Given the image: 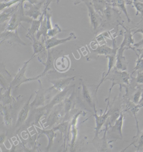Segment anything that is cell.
Instances as JSON below:
<instances>
[{
  "label": "cell",
  "instance_id": "f546056e",
  "mask_svg": "<svg viewBox=\"0 0 143 152\" xmlns=\"http://www.w3.org/2000/svg\"><path fill=\"white\" fill-rule=\"evenodd\" d=\"M25 1L29 2L31 3L32 4H36L38 3V0H20V7H21L22 9H24V3L25 2Z\"/></svg>",
  "mask_w": 143,
  "mask_h": 152
},
{
  "label": "cell",
  "instance_id": "8992f818",
  "mask_svg": "<svg viewBox=\"0 0 143 152\" xmlns=\"http://www.w3.org/2000/svg\"><path fill=\"white\" fill-rule=\"evenodd\" d=\"M45 1V0H43L36 4H32L27 2L23 6L24 15L31 18L33 20H37L42 15L41 9Z\"/></svg>",
  "mask_w": 143,
  "mask_h": 152
},
{
  "label": "cell",
  "instance_id": "7c38bea8",
  "mask_svg": "<svg viewBox=\"0 0 143 152\" xmlns=\"http://www.w3.org/2000/svg\"><path fill=\"white\" fill-rule=\"evenodd\" d=\"M19 6H20V3H19L16 6L7 8L4 9L3 11H1V20H0L1 26H2L3 24H4L7 20H10L14 13L19 9Z\"/></svg>",
  "mask_w": 143,
  "mask_h": 152
},
{
  "label": "cell",
  "instance_id": "30bf717a",
  "mask_svg": "<svg viewBox=\"0 0 143 152\" xmlns=\"http://www.w3.org/2000/svg\"><path fill=\"white\" fill-rule=\"evenodd\" d=\"M109 105V100L108 102V105L107 106L106 109L105 110L103 113L100 115H97L96 113L94 115L95 118L96 127L95 128V136L98 137L99 132L101 129L102 127L105 123H106L107 120L109 118V113H110V110H108Z\"/></svg>",
  "mask_w": 143,
  "mask_h": 152
},
{
  "label": "cell",
  "instance_id": "2e32d148",
  "mask_svg": "<svg viewBox=\"0 0 143 152\" xmlns=\"http://www.w3.org/2000/svg\"><path fill=\"white\" fill-rule=\"evenodd\" d=\"M43 12L45 13L44 17L42 19V21H41V26H40L38 31L36 33L35 37L37 39L40 40L41 36H43V41L45 42V41L48 38V36H47L48 28L47 24V18H46L45 12L44 11H43Z\"/></svg>",
  "mask_w": 143,
  "mask_h": 152
},
{
  "label": "cell",
  "instance_id": "6da1fadb",
  "mask_svg": "<svg viewBox=\"0 0 143 152\" xmlns=\"http://www.w3.org/2000/svg\"><path fill=\"white\" fill-rule=\"evenodd\" d=\"M120 14V10L108 4L102 15L101 23L97 33L105 30H114L117 34L116 31L118 32V27L120 26H123L124 22Z\"/></svg>",
  "mask_w": 143,
  "mask_h": 152
},
{
  "label": "cell",
  "instance_id": "9a60e30c",
  "mask_svg": "<svg viewBox=\"0 0 143 152\" xmlns=\"http://www.w3.org/2000/svg\"><path fill=\"white\" fill-rule=\"evenodd\" d=\"M45 13L43 12V14L40 18L37 20H33L31 23V26L28 30L27 34L26 35V37L28 39H30L32 37L35 36V34L38 31L40 26H41V22L42 19L44 17Z\"/></svg>",
  "mask_w": 143,
  "mask_h": 152
},
{
  "label": "cell",
  "instance_id": "f1b7e54d",
  "mask_svg": "<svg viewBox=\"0 0 143 152\" xmlns=\"http://www.w3.org/2000/svg\"><path fill=\"white\" fill-rule=\"evenodd\" d=\"M28 109L27 108L25 107L23 110L21 112L20 115V121H23L25 120L27 116V115Z\"/></svg>",
  "mask_w": 143,
  "mask_h": 152
},
{
  "label": "cell",
  "instance_id": "8fae6325",
  "mask_svg": "<svg viewBox=\"0 0 143 152\" xmlns=\"http://www.w3.org/2000/svg\"><path fill=\"white\" fill-rule=\"evenodd\" d=\"M122 27L125 30L124 34V39L120 47H126L128 49H131L133 51H135V48L132 47V45L134 44V39L133 38V35L132 34L131 28L126 27L123 25Z\"/></svg>",
  "mask_w": 143,
  "mask_h": 152
},
{
  "label": "cell",
  "instance_id": "44dd1931",
  "mask_svg": "<svg viewBox=\"0 0 143 152\" xmlns=\"http://www.w3.org/2000/svg\"><path fill=\"white\" fill-rule=\"evenodd\" d=\"M61 28L57 24L55 25L54 27H52V28L48 30L47 32V36L48 38L52 37H55L57 35V34L62 32Z\"/></svg>",
  "mask_w": 143,
  "mask_h": 152
},
{
  "label": "cell",
  "instance_id": "d6986e66",
  "mask_svg": "<svg viewBox=\"0 0 143 152\" xmlns=\"http://www.w3.org/2000/svg\"><path fill=\"white\" fill-rule=\"evenodd\" d=\"M126 3V0H114V2L110 5L113 7L118 8L120 11H123L127 18L128 21V23H130V22L131 20H130V18L129 15L128 13L126 7H125Z\"/></svg>",
  "mask_w": 143,
  "mask_h": 152
},
{
  "label": "cell",
  "instance_id": "cb8c5ba5",
  "mask_svg": "<svg viewBox=\"0 0 143 152\" xmlns=\"http://www.w3.org/2000/svg\"><path fill=\"white\" fill-rule=\"evenodd\" d=\"M136 54L138 56V59L136 61V65L135 67L133 70V72L132 74L136 71L143 72V58L140 57L139 54H137L136 52Z\"/></svg>",
  "mask_w": 143,
  "mask_h": 152
},
{
  "label": "cell",
  "instance_id": "4316f807",
  "mask_svg": "<svg viewBox=\"0 0 143 152\" xmlns=\"http://www.w3.org/2000/svg\"><path fill=\"white\" fill-rule=\"evenodd\" d=\"M142 91L140 90H137L134 93L133 96V102L136 104H138L139 102L142 97Z\"/></svg>",
  "mask_w": 143,
  "mask_h": 152
},
{
  "label": "cell",
  "instance_id": "5bb4252c",
  "mask_svg": "<svg viewBox=\"0 0 143 152\" xmlns=\"http://www.w3.org/2000/svg\"><path fill=\"white\" fill-rule=\"evenodd\" d=\"M30 40L32 43L33 50V54L32 57H35V55L40 54L46 50L45 42L43 41H40V40L37 39L35 36L32 37Z\"/></svg>",
  "mask_w": 143,
  "mask_h": 152
},
{
  "label": "cell",
  "instance_id": "484cf974",
  "mask_svg": "<svg viewBox=\"0 0 143 152\" xmlns=\"http://www.w3.org/2000/svg\"><path fill=\"white\" fill-rule=\"evenodd\" d=\"M84 88L83 94H84V98L89 104L91 105L92 104V100L91 95L89 94V91L87 90L86 87H84Z\"/></svg>",
  "mask_w": 143,
  "mask_h": 152
},
{
  "label": "cell",
  "instance_id": "e575fe53",
  "mask_svg": "<svg viewBox=\"0 0 143 152\" xmlns=\"http://www.w3.org/2000/svg\"><path fill=\"white\" fill-rule=\"evenodd\" d=\"M114 0H108V4H111L114 2Z\"/></svg>",
  "mask_w": 143,
  "mask_h": 152
},
{
  "label": "cell",
  "instance_id": "83f0119b",
  "mask_svg": "<svg viewBox=\"0 0 143 152\" xmlns=\"http://www.w3.org/2000/svg\"><path fill=\"white\" fill-rule=\"evenodd\" d=\"M134 33H133V35H134L135 34L137 33H141L143 34V29H139L136 30L134 31H133ZM143 45V39L140 41V42H139L136 43V44H134L133 45V46L134 47V48H138L141 45Z\"/></svg>",
  "mask_w": 143,
  "mask_h": 152
},
{
  "label": "cell",
  "instance_id": "d4e9b609",
  "mask_svg": "<svg viewBox=\"0 0 143 152\" xmlns=\"http://www.w3.org/2000/svg\"><path fill=\"white\" fill-rule=\"evenodd\" d=\"M132 81L140 85H143V72H137L136 77H132Z\"/></svg>",
  "mask_w": 143,
  "mask_h": 152
},
{
  "label": "cell",
  "instance_id": "836d02e7",
  "mask_svg": "<svg viewBox=\"0 0 143 152\" xmlns=\"http://www.w3.org/2000/svg\"><path fill=\"white\" fill-rule=\"evenodd\" d=\"M84 0H76L74 3L75 5L78 4H80V3L83 2Z\"/></svg>",
  "mask_w": 143,
  "mask_h": 152
},
{
  "label": "cell",
  "instance_id": "52a82bcc",
  "mask_svg": "<svg viewBox=\"0 0 143 152\" xmlns=\"http://www.w3.org/2000/svg\"><path fill=\"white\" fill-rule=\"evenodd\" d=\"M124 115L121 113L120 117L116 120L114 125H109L108 130H109L110 135L114 138L120 139L123 138L122 134V128H123Z\"/></svg>",
  "mask_w": 143,
  "mask_h": 152
},
{
  "label": "cell",
  "instance_id": "7402d4cb",
  "mask_svg": "<svg viewBox=\"0 0 143 152\" xmlns=\"http://www.w3.org/2000/svg\"><path fill=\"white\" fill-rule=\"evenodd\" d=\"M135 137L136 138V141H135L133 143L137 142V151H138L141 149H142L143 148V130L142 131H140L139 130V128H138L137 134Z\"/></svg>",
  "mask_w": 143,
  "mask_h": 152
},
{
  "label": "cell",
  "instance_id": "5b68a950",
  "mask_svg": "<svg viewBox=\"0 0 143 152\" xmlns=\"http://www.w3.org/2000/svg\"><path fill=\"white\" fill-rule=\"evenodd\" d=\"M7 42L11 46L14 45H21L26 46V44L21 40L18 35V29L15 31L5 30L1 32L0 35V43Z\"/></svg>",
  "mask_w": 143,
  "mask_h": 152
},
{
  "label": "cell",
  "instance_id": "ac0fdd59",
  "mask_svg": "<svg viewBox=\"0 0 143 152\" xmlns=\"http://www.w3.org/2000/svg\"><path fill=\"white\" fill-rule=\"evenodd\" d=\"M91 1L95 11L101 16L108 3L106 0H91Z\"/></svg>",
  "mask_w": 143,
  "mask_h": 152
},
{
  "label": "cell",
  "instance_id": "d590c367",
  "mask_svg": "<svg viewBox=\"0 0 143 152\" xmlns=\"http://www.w3.org/2000/svg\"><path fill=\"white\" fill-rule=\"evenodd\" d=\"M106 1L107 2H108V0H106Z\"/></svg>",
  "mask_w": 143,
  "mask_h": 152
},
{
  "label": "cell",
  "instance_id": "e0dca14e",
  "mask_svg": "<svg viewBox=\"0 0 143 152\" xmlns=\"http://www.w3.org/2000/svg\"><path fill=\"white\" fill-rule=\"evenodd\" d=\"M55 68L60 71H63L67 69L70 65L69 58L66 56L57 57L54 62Z\"/></svg>",
  "mask_w": 143,
  "mask_h": 152
},
{
  "label": "cell",
  "instance_id": "277c9868",
  "mask_svg": "<svg viewBox=\"0 0 143 152\" xmlns=\"http://www.w3.org/2000/svg\"><path fill=\"white\" fill-rule=\"evenodd\" d=\"M83 2L85 3L88 9L89 17L94 34L97 35L101 23V16L95 11L91 0H84Z\"/></svg>",
  "mask_w": 143,
  "mask_h": 152
},
{
  "label": "cell",
  "instance_id": "ffe728a7",
  "mask_svg": "<svg viewBox=\"0 0 143 152\" xmlns=\"http://www.w3.org/2000/svg\"><path fill=\"white\" fill-rule=\"evenodd\" d=\"M133 4L136 10V15L140 14L143 19V1L139 0H132L129 4Z\"/></svg>",
  "mask_w": 143,
  "mask_h": 152
},
{
  "label": "cell",
  "instance_id": "7a4b0ae2",
  "mask_svg": "<svg viewBox=\"0 0 143 152\" xmlns=\"http://www.w3.org/2000/svg\"><path fill=\"white\" fill-rule=\"evenodd\" d=\"M109 80L112 81V85L110 89V93L111 91L112 88L115 85H130V74L126 71H121L117 69L116 67L114 68L111 71L105 79L106 80Z\"/></svg>",
  "mask_w": 143,
  "mask_h": 152
},
{
  "label": "cell",
  "instance_id": "1f68e13d",
  "mask_svg": "<svg viewBox=\"0 0 143 152\" xmlns=\"http://www.w3.org/2000/svg\"><path fill=\"white\" fill-rule=\"evenodd\" d=\"M137 30L139 29H143V19H142L137 24L136 26H135Z\"/></svg>",
  "mask_w": 143,
  "mask_h": 152
},
{
  "label": "cell",
  "instance_id": "3957f363",
  "mask_svg": "<svg viewBox=\"0 0 143 152\" xmlns=\"http://www.w3.org/2000/svg\"><path fill=\"white\" fill-rule=\"evenodd\" d=\"M33 20L31 18L24 15V9L19 6V9L14 13L7 23L4 30H16L18 29L19 26L21 25V23L22 22L32 23Z\"/></svg>",
  "mask_w": 143,
  "mask_h": 152
},
{
  "label": "cell",
  "instance_id": "d6a6232c",
  "mask_svg": "<svg viewBox=\"0 0 143 152\" xmlns=\"http://www.w3.org/2000/svg\"><path fill=\"white\" fill-rule=\"evenodd\" d=\"M138 105L140 107H143V91L142 92V97L139 102L138 104Z\"/></svg>",
  "mask_w": 143,
  "mask_h": 152
},
{
  "label": "cell",
  "instance_id": "4fadbf2b",
  "mask_svg": "<svg viewBox=\"0 0 143 152\" xmlns=\"http://www.w3.org/2000/svg\"><path fill=\"white\" fill-rule=\"evenodd\" d=\"M61 52L62 51L57 50L53 48L48 50V59L47 62L45 64L46 67L44 73L52 67V65L54 64V62L55 61V59L57 58L56 56L57 55L61 54Z\"/></svg>",
  "mask_w": 143,
  "mask_h": 152
},
{
  "label": "cell",
  "instance_id": "9c48e42d",
  "mask_svg": "<svg viewBox=\"0 0 143 152\" xmlns=\"http://www.w3.org/2000/svg\"><path fill=\"white\" fill-rule=\"evenodd\" d=\"M126 49H128L126 47H119L117 51L115 67L119 70L126 71L127 69L128 63L123 55L124 51Z\"/></svg>",
  "mask_w": 143,
  "mask_h": 152
},
{
  "label": "cell",
  "instance_id": "4dcf8cb0",
  "mask_svg": "<svg viewBox=\"0 0 143 152\" xmlns=\"http://www.w3.org/2000/svg\"><path fill=\"white\" fill-rule=\"evenodd\" d=\"M53 0H45V8H44V11H47V9H48V6L50 4V3L52 2Z\"/></svg>",
  "mask_w": 143,
  "mask_h": 152
},
{
  "label": "cell",
  "instance_id": "603a6c76",
  "mask_svg": "<svg viewBox=\"0 0 143 152\" xmlns=\"http://www.w3.org/2000/svg\"><path fill=\"white\" fill-rule=\"evenodd\" d=\"M20 0H10V1H5L1 3V11L4 9L12 7V6L16 4L20 3Z\"/></svg>",
  "mask_w": 143,
  "mask_h": 152
},
{
  "label": "cell",
  "instance_id": "ba28073f",
  "mask_svg": "<svg viewBox=\"0 0 143 152\" xmlns=\"http://www.w3.org/2000/svg\"><path fill=\"white\" fill-rule=\"evenodd\" d=\"M76 39L77 37L75 35V34L73 32L71 33L68 37L64 39H57L56 36L48 38L45 42L46 50L52 49L58 45L72 40L73 39Z\"/></svg>",
  "mask_w": 143,
  "mask_h": 152
}]
</instances>
